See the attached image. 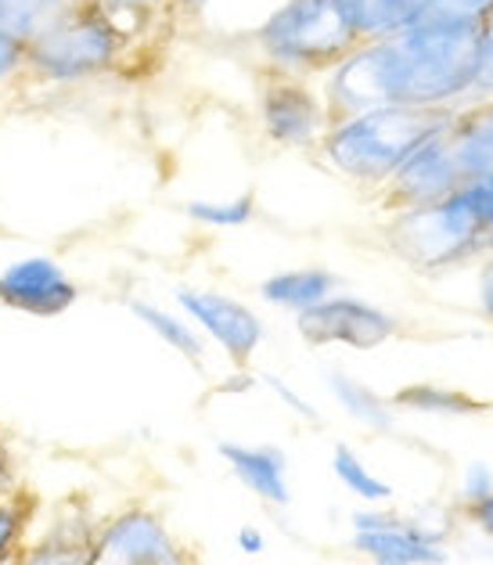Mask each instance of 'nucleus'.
I'll return each instance as SVG.
<instances>
[{
  "mask_svg": "<svg viewBox=\"0 0 493 565\" xmlns=\"http://www.w3.org/2000/svg\"><path fill=\"white\" fill-rule=\"evenodd\" d=\"M259 68L318 79L361 44L339 0H278L249 33Z\"/></svg>",
  "mask_w": 493,
  "mask_h": 565,
  "instance_id": "obj_4",
  "label": "nucleus"
},
{
  "mask_svg": "<svg viewBox=\"0 0 493 565\" xmlns=\"http://www.w3.org/2000/svg\"><path fill=\"white\" fill-rule=\"evenodd\" d=\"M36 519V498L19 487L0 493V565H15L22 547L30 544V526Z\"/></svg>",
  "mask_w": 493,
  "mask_h": 565,
  "instance_id": "obj_22",
  "label": "nucleus"
},
{
  "mask_svg": "<svg viewBox=\"0 0 493 565\" xmlns=\"http://www.w3.org/2000/svg\"><path fill=\"white\" fill-rule=\"evenodd\" d=\"M296 332L310 347H346V350H378L400 332V321L378 302L353 296V292H332L318 307L296 313Z\"/></svg>",
  "mask_w": 493,
  "mask_h": 565,
  "instance_id": "obj_8",
  "label": "nucleus"
},
{
  "mask_svg": "<svg viewBox=\"0 0 493 565\" xmlns=\"http://www.w3.org/2000/svg\"><path fill=\"white\" fill-rule=\"evenodd\" d=\"M108 19H112L133 47H141L162 22L176 19L173 0H94Z\"/></svg>",
  "mask_w": 493,
  "mask_h": 565,
  "instance_id": "obj_21",
  "label": "nucleus"
},
{
  "mask_svg": "<svg viewBox=\"0 0 493 565\" xmlns=\"http://www.w3.org/2000/svg\"><path fill=\"white\" fill-rule=\"evenodd\" d=\"M176 307L199 328L202 339H210L216 350L235 367H245L256 356V350L264 347L267 324L249 302L221 292V288H176Z\"/></svg>",
  "mask_w": 493,
  "mask_h": 565,
  "instance_id": "obj_9",
  "label": "nucleus"
},
{
  "mask_svg": "<svg viewBox=\"0 0 493 565\" xmlns=\"http://www.w3.org/2000/svg\"><path fill=\"white\" fill-rule=\"evenodd\" d=\"M253 113L256 130L270 148L303 151V156H313L324 130L332 127L318 79L270 73V68H259Z\"/></svg>",
  "mask_w": 493,
  "mask_h": 565,
  "instance_id": "obj_6",
  "label": "nucleus"
},
{
  "mask_svg": "<svg viewBox=\"0 0 493 565\" xmlns=\"http://www.w3.org/2000/svg\"><path fill=\"white\" fill-rule=\"evenodd\" d=\"M137 47L127 33L94 4L79 0L62 19H54L47 30H40L25 44V79L22 84L68 90L87 87L98 79L127 73Z\"/></svg>",
  "mask_w": 493,
  "mask_h": 565,
  "instance_id": "obj_3",
  "label": "nucleus"
},
{
  "mask_svg": "<svg viewBox=\"0 0 493 565\" xmlns=\"http://www.w3.org/2000/svg\"><path fill=\"white\" fill-rule=\"evenodd\" d=\"M382 242L400 264L418 274H429V278L461 267H479L490 253V234L464 210L458 191L443 202L386 213Z\"/></svg>",
  "mask_w": 493,
  "mask_h": 565,
  "instance_id": "obj_5",
  "label": "nucleus"
},
{
  "mask_svg": "<svg viewBox=\"0 0 493 565\" xmlns=\"http://www.w3.org/2000/svg\"><path fill=\"white\" fill-rule=\"evenodd\" d=\"M357 40H382L407 25V0H339Z\"/></svg>",
  "mask_w": 493,
  "mask_h": 565,
  "instance_id": "obj_23",
  "label": "nucleus"
},
{
  "mask_svg": "<svg viewBox=\"0 0 493 565\" xmlns=\"http://www.w3.org/2000/svg\"><path fill=\"white\" fill-rule=\"evenodd\" d=\"M486 259H490V264H493V242H490V253H486Z\"/></svg>",
  "mask_w": 493,
  "mask_h": 565,
  "instance_id": "obj_36",
  "label": "nucleus"
},
{
  "mask_svg": "<svg viewBox=\"0 0 493 565\" xmlns=\"http://www.w3.org/2000/svg\"><path fill=\"white\" fill-rule=\"evenodd\" d=\"M235 544H238L242 555H264V551H267V536H264V530H259V526H242L238 536H235Z\"/></svg>",
  "mask_w": 493,
  "mask_h": 565,
  "instance_id": "obj_33",
  "label": "nucleus"
},
{
  "mask_svg": "<svg viewBox=\"0 0 493 565\" xmlns=\"http://www.w3.org/2000/svg\"><path fill=\"white\" fill-rule=\"evenodd\" d=\"M493 11V0H407V25L410 22H469L479 25Z\"/></svg>",
  "mask_w": 493,
  "mask_h": 565,
  "instance_id": "obj_26",
  "label": "nucleus"
},
{
  "mask_svg": "<svg viewBox=\"0 0 493 565\" xmlns=\"http://www.w3.org/2000/svg\"><path fill=\"white\" fill-rule=\"evenodd\" d=\"M332 476L339 479V487L353 493L361 504L367 508H382L393 501V482H386L372 465H367L357 450H353L350 444H339L332 450Z\"/></svg>",
  "mask_w": 493,
  "mask_h": 565,
  "instance_id": "obj_20",
  "label": "nucleus"
},
{
  "mask_svg": "<svg viewBox=\"0 0 493 565\" xmlns=\"http://www.w3.org/2000/svg\"><path fill=\"white\" fill-rule=\"evenodd\" d=\"M396 411H410V415H432V418H469L483 411V399L458 390V385L443 382H410L393 396Z\"/></svg>",
  "mask_w": 493,
  "mask_h": 565,
  "instance_id": "obj_17",
  "label": "nucleus"
},
{
  "mask_svg": "<svg viewBox=\"0 0 493 565\" xmlns=\"http://www.w3.org/2000/svg\"><path fill=\"white\" fill-rule=\"evenodd\" d=\"M87 565H195V558L156 512L127 508L98 526Z\"/></svg>",
  "mask_w": 493,
  "mask_h": 565,
  "instance_id": "obj_10",
  "label": "nucleus"
},
{
  "mask_svg": "<svg viewBox=\"0 0 493 565\" xmlns=\"http://www.w3.org/2000/svg\"><path fill=\"white\" fill-rule=\"evenodd\" d=\"M210 8H213V0H173L176 19H202Z\"/></svg>",
  "mask_w": 493,
  "mask_h": 565,
  "instance_id": "obj_34",
  "label": "nucleus"
},
{
  "mask_svg": "<svg viewBox=\"0 0 493 565\" xmlns=\"http://www.w3.org/2000/svg\"><path fill=\"white\" fill-rule=\"evenodd\" d=\"M130 313L148 328V332L167 342L173 353L187 356L191 364L205 361V339L184 313H173V310L159 307V302H152V299H130Z\"/></svg>",
  "mask_w": 493,
  "mask_h": 565,
  "instance_id": "obj_18",
  "label": "nucleus"
},
{
  "mask_svg": "<svg viewBox=\"0 0 493 565\" xmlns=\"http://www.w3.org/2000/svg\"><path fill=\"white\" fill-rule=\"evenodd\" d=\"M475 98H493V11L479 22V47H475Z\"/></svg>",
  "mask_w": 493,
  "mask_h": 565,
  "instance_id": "obj_28",
  "label": "nucleus"
},
{
  "mask_svg": "<svg viewBox=\"0 0 493 565\" xmlns=\"http://www.w3.org/2000/svg\"><path fill=\"white\" fill-rule=\"evenodd\" d=\"M324 385L332 393L335 407L346 415L350 422H357L361 429H372V433H389L393 422H396V407L389 396L375 393L372 385L361 382L357 375L342 367H328L324 371Z\"/></svg>",
  "mask_w": 493,
  "mask_h": 565,
  "instance_id": "obj_16",
  "label": "nucleus"
},
{
  "mask_svg": "<svg viewBox=\"0 0 493 565\" xmlns=\"http://www.w3.org/2000/svg\"><path fill=\"white\" fill-rule=\"evenodd\" d=\"M332 292H339V274L328 267H289V270H274L270 278L259 281V299L289 313H303L310 307H318Z\"/></svg>",
  "mask_w": 493,
  "mask_h": 565,
  "instance_id": "obj_14",
  "label": "nucleus"
},
{
  "mask_svg": "<svg viewBox=\"0 0 493 565\" xmlns=\"http://www.w3.org/2000/svg\"><path fill=\"white\" fill-rule=\"evenodd\" d=\"M461 181H464V173L458 167L454 145H450V127H447L410 151L372 199L378 202L382 216H386V213L443 202L447 195H454L461 188Z\"/></svg>",
  "mask_w": 493,
  "mask_h": 565,
  "instance_id": "obj_11",
  "label": "nucleus"
},
{
  "mask_svg": "<svg viewBox=\"0 0 493 565\" xmlns=\"http://www.w3.org/2000/svg\"><path fill=\"white\" fill-rule=\"evenodd\" d=\"M25 79V40L0 25V87H15Z\"/></svg>",
  "mask_w": 493,
  "mask_h": 565,
  "instance_id": "obj_29",
  "label": "nucleus"
},
{
  "mask_svg": "<svg viewBox=\"0 0 493 565\" xmlns=\"http://www.w3.org/2000/svg\"><path fill=\"white\" fill-rule=\"evenodd\" d=\"M184 213L191 224H199L205 231H238L256 220V195L242 191L231 199H191L184 205Z\"/></svg>",
  "mask_w": 493,
  "mask_h": 565,
  "instance_id": "obj_24",
  "label": "nucleus"
},
{
  "mask_svg": "<svg viewBox=\"0 0 493 565\" xmlns=\"http://www.w3.org/2000/svg\"><path fill=\"white\" fill-rule=\"evenodd\" d=\"M11 487H15V465H11L8 447L0 444V493H8Z\"/></svg>",
  "mask_w": 493,
  "mask_h": 565,
  "instance_id": "obj_35",
  "label": "nucleus"
},
{
  "mask_svg": "<svg viewBox=\"0 0 493 565\" xmlns=\"http://www.w3.org/2000/svg\"><path fill=\"white\" fill-rule=\"evenodd\" d=\"M79 0H0V25H8L19 40H30L47 30L54 19H62Z\"/></svg>",
  "mask_w": 493,
  "mask_h": 565,
  "instance_id": "obj_25",
  "label": "nucleus"
},
{
  "mask_svg": "<svg viewBox=\"0 0 493 565\" xmlns=\"http://www.w3.org/2000/svg\"><path fill=\"white\" fill-rule=\"evenodd\" d=\"M382 40H386L393 105L458 113L472 102L479 25L426 19Z\"/></svg>",
  "mask_w": 493,
  "mask_h": 565,
  "instance_id": "obj_1",
  "label": "nucleus"
},
{
  "mask_svg": "<svg viewBox=\"0 0 493 565\" xmlns=\"http://www.w3.org/2000/svg\"><path fill=\"white\" fill-rule=\"evenodd\" d=\"M353 551L372 565H447L450 526L418 515H396L382 508H361L350 519Z\"/></svg>",
  "mask_w": 493,
  "mask_h": 565,
  "instance_id": "obj_7",
  "label": "nucleus"
},
{
  "mask_svg": "<svg viewBox=\"0 0 493 565\" xmlns=\"http://www.w3.org/2000/svg\"><path fill=\"white\" fill-rule=\"evenodd\" d=\"M458 199L464 202V210L472 213V220L490 234V242H493V173L464 177L458 188Z\"/></svg>",
  "mask_w": 493,
  "mask_h": 565,
  "instance_id": "obj_27",
  "label": "nucleus"
},
{
  "mask_svg": "<svg viewBox=\"0 0 493 565\" xmlns=\"http://www.w3.org/2000/svg\"><path fill=\"white\" fill-rule=\"evenodd\" d=\"M98 526L101 522H90V519H79V515L54 519L40 541L22 547L15 565H87Z\"/></svg>",
  "mask_w": 493,
  "mask_h": 565,
  "instance_id": "obj_15",
  "label": "nucleus"
},
{
  "mask_svg": "<svg viewBox=\"0 0 493 565\" xmlns=\"http://www.w3.org/2000/svg\"><path fill=\"white\" fill-rule=\"evenodd\" d=\"M221 461L231 468V476L249 493L270 508L292 504V482H289V458L274 444H238V439H224Z\"/></svg>",
  "mask_w": 493,
  "mask_h": 565,
  "instance_id": "obj_13",
  "label": "nucleus"
},
{
  "mask_svg": "<svg viewBox=\"0 0 493 565\" xmlns=\"http://www.w3.org/2000/svg\"><path fill=\"white\" fill-rule=\"evenodd\" d=\"M79 299L73 281L54 256H22L0 267V307L25 317H62Z\"/></svg>",
  "mask_w": 493,
  "mask_h": 565,
  "instance_id": "obj_12",
  "label": "nucleus"
},
{
  "mask_svg": "<svg viewBox=\"0 0 493 565\" xmlns=\"http://www.w3.org/2000/svg\"><path fill=\"white\" fill-rule=\"evenodd\" d=\"M493 490V468L486 461H469L461 472V482H458V501L461 508L464 504H475L479 498H486Z\"/></svg>",
  "mask_w": 493,
  "mask_h": 565,
  "instance_id": "obj_31",
  "label": "nucleus"
},
{
  "mask_svg": "<svg viewBox=\"0 0 493 565\" xmlns=\"http://www.w3.org/2000/svg\"><path fill=\"white\" fill-rule=\"evenodd\" d=\"M450 145H454L464 177L493 173V122L479 119L469 108H458L454 122H450Z\"/></svg>",
  "mask_w": 493,
  "mask_h": 565,
  "instance_id": "obj_19",
  "label": "nucleus"
},
{
  "mask_svg": "<svg viewBox=\"0 0 493 565\" xmlns=\"http://www.w3.org/2000/svg\"><path fill=\"white\" fill-rule=\"evenodd\" d=\"M461 512H464V519H469V526H475L479 533L493 541V490L486 493V498H479L475 504H464Z\"/></svg>",
  "mask_w": 493,
  "mask_h": 565,
  "instance_id": "obj_32",
  "label": "nucleus"
},
{
  "mask_svg": "<svg viewBox=\"0 0 493 565\" xmlns=\"http://www.w3.org/2000/svg\"><path fill=\"white\" fill-rule=\"evenodd\" d=\"M259 382H264V385H267V390H270L274 396H278V399H281V404H285V407H289V411H292V415H296V418H303V422H313V425H318V422H321V411H318V407H313V404H310V399H307L303 393H299V390H296V385H292V382H285L281 375H259Z\"/></svg>",
  "mask_w": 493,
  "mask_h": 565,
  "instance_id": "obj_30",
  "label": "nucleus"
},
{
  "mask_svg": "<svg viewBox=\"0 0 493 565\" xmlns=\"http://www.w3.org/2000/svg\"><path fill=\"white\" fill-rule=\"evenodd\" d=\"M454 122V113H440V108H415V105H382L367 108V113H353L332 119L324 130L318 156L328 170L353 188L375 191L389 181L396 167L432 134L447 130Z\"/></svg>",
  "mask_w": 493,
  "mask_h": 565,
  "instance_id": "obj_2",
  "label": "nucleus"
}]
</instances>
